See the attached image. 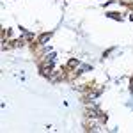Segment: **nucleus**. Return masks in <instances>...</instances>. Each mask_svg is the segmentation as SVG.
<instances>
[{
	"label": "nucleus",
	"mask_w": 133,
	"mask_h": 133,
	"mask_svg": "<svg viewBox=\"0 0 133 133\" xmlns=\"http://www.w3.org/2000/svg\"><path fill=\"white\" fill-rule=\"evenodd\" d=\"M48 39H50V34H44V36H41V43L48 41Z\"/></svg>",
	"instance_id": "obj_1"
}]
</instances>
